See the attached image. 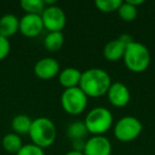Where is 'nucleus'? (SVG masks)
Listing matches in <instances>:
<instances>
[{
  "label": "nucleus",
  "mask_w": 155,
  "mask_h": 155,
  "mask_svg": "<svg viewBox=\"0 0 155 155\" xmlns=\"http://www.w3.org/2000/svg\"><path fill=\"white\" fill-rule=\"evenodd\" d=\"M110 84V77L105 70L91 68L82 72L79 87L88 98H99L107 93Z\"/></svg>",
  "instance_id": "1"
},
{
  "label": "nucleus",
  "mask_w": 155,
  "mask_h": 155,
  "mask_svg": "<svg viewBox=\"0 0 155 155\" xmlns=\"http://www.w3.org/2000/svg\"><path fill=\"white\" fill-rule=\"evenodd\" d=\"M31 140L39 148H48L52 146L56 138V127L54 122L47 117H38L34 119L29 131Z\"/></svg>",
  "instance_id": "2"
},
{
  "label": "nucleus",
  "mask_w": 155,
  "mask_h": 155,
  "mask_svg": "<svg viewBox=\"0 0 155 155\" xmlns=\"http://www.w3.org/2000/svg\"><path fill=\"white\" fill-rule=\"evenodd\" d=\"M123 61L127 68L132 72H143L151 63V54L149 49L139 41H132L125 48Z\"/></svg>",
  "instance_id": "3"
},
{
  "label": "nucleus",
  "mask_w": 155,
  "mask_h": 155,
  "mask_svg": "<svg viewBox=\"0 0 155 155\" xmlns=\"http://www.w3.org/2000/svg\"><path fill=\"white\" fill-rule=\"evenodd\" d=\"M113 114L107 108L98 106L88 112L84 123L87 127L88 133L95 136L102 135L112 127L113 125Z\"/></svg>",
  "instance_id": "4"
},
{
  "label": "nucleus",
  "mask_w": 155,
  "mask_h": 155,
  "mask_svg": "<svg viewBox=\"0 0 155 155\" xmlns=\"http://www.w3.org/2000/svg\"><path fill=\"white\" fill-rule=\"evenodd\" d=\"M87 100L88 97L78 86L65 89L61 97V104L67 114L77 116L85 110L87 106Z\"/></svg>",
  "instance_id": "5"
},
{
  "label": "nucleus",
  "mask_w": 155,
  "mask_h": 155,
  "mask_svg": "<svg viewBox=\"0 0 155 155\" xmlns=\"http://www.w3.org/2000/svg\"><path fill=\"white\" fill-rule=\"evenodd\" d=\"M142 132V123L134 116H124L116 122L114 134L118 140L122 142L133 141Z\"/></svg>",
  "instance_id": "6"
},
{
  "label": "nucleus",
  "mask_w": 155,
  "mask_h": 155,
  "mask_svg": "<svg viewBox=\"0 0 155 155\" xmlns=\"http://www.w3.org/2000/svg\"><path fill=\"white\" fill-rule=\"evenodd\" d=\"M44 28L47 29L49 32H62L66 26V15L62 8L58 5L46 7L41 13Z\"/></svg>",
  "instance_id": "7"
},
{
  "label": "nucleus",
  "mask_w": 155,
  "mask_h": 155,
  "mask_svg": "<svg viewBox=\"0 0 155 155\" xmlns=\"http://www.w3.org/2000/svg\"><path fill=\"white\" fill-rule=\"evenodd\" d=\"M106 95L110 104L116 107H124L131 100V93L127 85L123 84L122 82L112 83Z\"/></svg>",
  "instance_id": "8"
},
{
  "label": "nucleus",
  "mask_w": 155,
  "mask_h": 155,
  "mask_svg": "<svg viewBox=\"0 0 155 155\" xmlns=\"http://www.w3.org/2000/svg\"><path fill=\"white\" fill-rule=\"evenodd\" d=\"M44 29V24L41 15L36 14H26L19 20V31L24 36L35 37Z\"/></svg>",
  "instance_id": "9"
},
{
  "label": "nucleus",
  "mask_w": 155,
  "mask_h": 155,
  "mask_svg": "<svg viewBox=\"0 0 155 155\" xmlns=\"http://www.w3.org/2000/svg\"><path fill=\"white\" fill-rule=\"evenodd\" d=\"M34 73L41 80H51L60 73V64L53 58H43L35 64Z\"/></svg>",
  "instance_id": "10"
},
{
  "label": "nucleus",
  "mask_w": 155,
  "mask_h": 155,
  "mask_svg": "<svg viewBox=\"0 0 155 155\" xmlns=\"http://www.w3.org/2000/svg\"><path fill=\"white\" fill-rule=\"evenodd\" d=\"M83 153L84 155H110L112 143L102 135L93 136L86 140Z\"/></svg>",
  "instance_id": "11"
},
{
  "label": "nucleus",
  "mask_w": 155,
  "mask_h": 155,
  "mask_svg": "<svg viewBox=\"0 0 155 155\" xmlns=\"http://www.w3.org/2000/svg\"><path fill=\"white\" fill-rule=\"evenodd\" d=\"M82 72L74 67H66L58 73V82L65 89L78 87L80 84Z\"/></svg>",
  "instance_id": "12"
},
{
  "label": "nucleus",
  "mask_w": 155,
  "mask_h": 155,
  "mask_svg": "<svg viewBox=\"0 0 155 155\" xmlns=\"http://www.w3.org/2000/svg\"><path fill=\"white\" fill-rule=\"evenodd\" d=\"M127 45H125L120 38H115L110 41L103 49V55L110 62H117V61L123 58L125 52V48Z\"/></svg>",
  "instance_id": "13"
},
{
  "label": "nucleus",
  "mask_w": 155,
  "mask_h": 155,
  "mask_svg": "<svg viewBox=\"0 0 155 155\" xmlns=\"http://www.w3.org/2000/svg\"><path fill=\"white\" fill-rule=\"evenodd\" d=\"M19 30V19L14 14H5L0 17V35L9 38Z\"/></svg>",
  "instance_id": "14"
},
{
  "label": "nucleus",
  "mask_w": 155,
  "mask_h": 155,
  "mask_svg": "<svg viewBox=\"0 0 155 155\" xmlns=\"http://www.w3.org/2000/svg\"><path fill=\"white\" fill-rule=\"evenodd\" d=\"M64 34L62 32H49L44 39V46L48 51H58L64 45Z\"/></svg>",
  "instance_id": "15"
},
{
  "label": "nucleus",
  "mask_w": 155,
  "mask_h": 155,
  "mask_svg": "<svg viewBox=\"0 0 155 155\" xmlns=\"http://www.w3.org/2000/svg\"><path fill=\"white\" fill-rule=\"evenodd\" d=\"M32 119L27 115H17L12 119V129L14 133L17 135L19 134H29L32 124Z\"/></svg>",
  "instance_id": "16"
},
{
  "label": "nucleus",
  "mask_w": 155,
  "mask_h": 155,
  "mask_svg": "<svg viewBox=\"0 0 155 155\" xmlns=\"http://www.w3.org/2000/svg\"><path fill=\"white\" fill-rule=\"evenodd\" d=\"M24 146L19 135L16 133H9L2 138V147L9 153H17Z\"/></svg>",
  "instance_id": "17"
},
{
  "label": "nucleus",
  "mask_w": 155,
  "mask_h": 155,
  "mask_svg": "<svg viewBox=\"0 0 155 155\" xmlns=\"http://www.w3.org/2000/svg\"><path fill=\"white\" fill-rule=\"evenodd\" d=\"M88 134L87 127L84 121H74L70 123L67 127V136L69 139H85Z\"/></svg>",
  "instance_id": "18"
},
{
  "label": "nucleus",
  "mask_w": 155,
  "mask_h": 155,
  "mask_svg": "<svg viewBox=\"0 0 155 155\" xmlns=\"http://www.w3.org/2000/svg\"><path fill=\"white\" fill-rule=\"evenodd\" d=\"M20 7L27 14L41 15L46 5L44 3V0H21Z\"/></svg>",
  "instance_id": "19"
},
{
  "label": "nucleus",
  "mask_w": 155,
  "mask_h": 155,
  "mask_svg": "<svg viewBox=\"0 0 155 155\" xmlns=\"http://www.w3.org/2000/svg\"><path fill=\"white\" fill-rule=\"evenodd\" d=\"M118 15L124 21H132V20L136 19L138 15V9L134 5H130L127 1L121 3V5L118 9Z\"/></svg>",
  "instance_id": "20"
},
{
  "label": "nucleus",
  "mask_w": 155,
  "mask_h": 155,
  "mask_svg": "<svg viewBox=\"0 0 155 155\" xmlns=\"http://www.w3.org/2000/svg\"><path fill=\"white\" fill-rule=\"evenodd\" d=\"M121 3H122L121 0H96L95 1L97 9L104 13H112V12L118 11Z\"/></svg>",
  "instance_id": "21"
},
{
  "label": "nucleus",
  "mask_w": 155,
  "mask_h": 155,
  "mask_svg": "<svg viewBox=\"0 0 155 155\" xmlns=\"http://www.w3.org/2000/svg\"><path fill=\"white\" fill-rule=\"evenodd\" d=\"M16 155H45L44 149L35 146L34 143L24 144Z\"/></svg>",
  "instance_id": "22"
},
{
  "label": "nucleus",
  "mask_w": 155,
  "mask_h": 155,
  "mask_svg": "<svg viewBox=\"0 0 155 155\" xmlns=\"http://www.w3.org/2000/svg\"><path fill=\"white\" fill-rule=\"evenodd\" d=\"M11 50V44L9 38L0 35V61L5 60L10 53Z\"/></svg>",
  "instance_id": "23"
},
{
  "label": "nucleus",
  "mask_w": 155,
  "mask_h": 155,
  "mask_svg": "<svg viewBox=\"0 0 155 155\" xmlns=\"http://www.w3.org/2000/svg\"><path fill=\"white\" fill-rule=\"evenodd\" d=\"M85 143L86 140L85 139H74L71 140V146H72L73 151H79V152H83L85 148Z\"/></svg>",
  "instance_id": "24"
},
{
  "label": "nucleus",
  "mask_w": 155,
  "mask_h": 155,
  "mask_svg": "<svg viewBox=\"0 0 155 155\" xmlns=\"http://www.w3.org/2000/svg\"><path fill=\"white\" fill-rule=\"evenodd\" d=\"M127 1L130 3V5H134V7H136V8H137L138 5H143L144 3V0H127Z\"/></svg>",
  "instance_id": "25"
},
{
  "label": "nucleus",
  "mask_w": 155,
  "mask_h": 155,
  "mask_svg": "<svg viewBox=\"0 0 155 155\" xmlns=\"http://www.w3.org/2000/svg\"><path fill=\"white\" fill-rule=\"evenodd\" d=\"M65 155H84L83 152H79V151H73V150H70L66 153Z\"/></svg>",
  "instance_id": "26"
}]
</instances>
